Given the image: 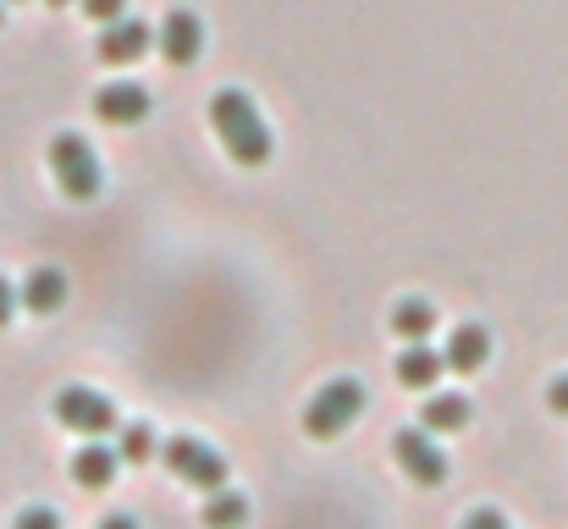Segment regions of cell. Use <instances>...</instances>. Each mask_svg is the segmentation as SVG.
Listing matches in <instances>:
<instances>
[{"instance_id":"1","label":"cell","mask_w":568,"mask_h":529,"mask_svg":"<svg viewBox=\"0 0 568 529\" xmlns=\"http://www.w3.org/2000/svg\"><path fill=\"white\" fill-rule=\"evenodd\" d=\"M210 128L221 139V150L237 161V166H265L276 155V133L265 128L260 105L243 94V89H215L210 100Z\"/></svg>"},{"instance_id":"2","label":"cell","mask_w":568,"mask_h":529,"mask_svg":"<svg viewBox=\"0 0 568 529\" xmlns=\"http://www.w3.org/2000/svg\"><path fill=\"white\" fill-rule=\"evenodd\" d=\"M359 414H365V386H359L354 375H337V380H326V386L310 397L304 430H310L315 441H332V436H343Z\"/></svg>"},{"instance_id":"3","label":"cell","mask_w":568,"mask_h":529,"mask_svg":"<svg viewBox=\"0 0 568 529\" xmlns=\"http://www.w3.org/2000/svg\"><path fill=\"white\" fill-rule=\"evenodd\" d=\"M50 176H55V187H61L67 199L83 204V199L100 193L105 166H100V155H94L89 139H78V133H55V139H50Z\"/></svg>"},{"instance_id":"4","label":"cell","mask_w":568,"mask_h":529,"mask_svg":"<svg viewBox=\"0 0 568 529\" xmlns=\"http://www.w3.org/2000/svg\"><path fill=\"white\" fill-rule=\"evenodd\" d=\"M161 458H166V469H172L183 486H199V491H221V486H226V458H221L210 441H199V436H172V441L161 447Z\"/></svg>"},{"instance_id":"5","label":"cell","mask_w":568,"mask_h":529,"mask_svg":"<svg viewBox=\"0 0 568 529\" xmlns=\"http://www.w3.org/2000/svg\"><path fill=\"white\" fill-rule=\"evenodd\" d=\"M55 419L78 436H111L116 430V403L94 386H61L55 391Z\"/></svg>"},{"instance_id":"6","label":"cell","mask_w":568,"mask_h":529,"mask_svg":"<svg viewBox=\"0 0 568 529\" xmlns=\"http://www.w3.org/2000/svg\"><path fill=\"white\" fill-rule=\"evenodd\" d=\"M392 458L403 464V475H408L414 486H442L447 469H453L447 452H442L425 430H397V436H392Z\"/></svg>"},{"instance_id":"7","label":"cell","mask_w":568,"mask_h":529,"mask_svg":"<svg viewBox=\"0 0 568 529\" xmlns=\"http://www.w3.org/2000/svg\"><path fill=\"white\" fill-rule=\"evenodd\" d=\"M94 116L111 122V128H139V122L150 116V89L116 78V83H105V89L94 94Z\"/></svg>"},{"instance_id":"8","label":"cell","mask_w":568,"mask_h":529,"mask_svg":"<svg viewBox=\"0 0 568 529\" xmlns=\"http://www.w3.org/2000/svg\"><path fill=\"white\" fill-rule=\"evenodd\" d=\"M155 44H161V55L172 61V67H189L199 61V50H204V22H199V11H166V22H161V33H155Z\"/></svg>"},{"instance_id":"9","label":"cell","mask_w":568,"mask_h":529,"mask_svg":"<svg viewBox=\"0 0 568 529\" xmlns=\"http://www.w3.org/2000/svg\"><path fill=\"white\" fill-rule=\"evenodd\" d=\"M150 44H155L150 22H139V17H116V22H105V33H100V61L128 67V61H139Z\"/></svg>"},{"instance_id":"10","label":"cell","mask_w":568,"mask_h":529,"mask_svg":"<svg viewBox=\"0 0 568 529\" xmlns=\"http://www.w3.org/2000/svg\"><path fill=\"white\" fill-rule=\"evenodd\" d=\"M116 464H122V452L105 447V436H89V441L72 452V480H78L83 491H100V486L116 480Z\"/></svg>"},{"instance_id":"11","label":"cell","mask_w":568,"mask_h":529,"mask_svg":"<svg viewBox=\"0 0 568 529\" xmlns=\"http://www.w3.org/2000/svg\"><path fill=\"white\" fill-rule=\"evenodd\" d=\"M442 369H447V353H436L430 343H408V348L397 353V364H392V375L403 386H414V391H430L442 380Z\"/></svg>"},{"instance_id":"12","label":"cell","mask_w":568,"mask_h":529,"mask_svg":"<svg viewBox=\"0 0 568 529\" xmlns=\"http://www.w3.org/2000/svg\"><path fill=\"white\" fill-rule=\"evenodd\" d=\"M61 304H67V276H61L55 265L28 271V282H22V309H33V315H55Z\"/></svg>"},{"instance_id":"13","label":"cell","mask_w":568,"mask_h":529,"mask_svg":"<svg viewBox=\"0 0 568 529\" xmlns=\"http://www.w3.org/2000/svg\"><path fill=\"white\" fill-rule=\"evenodd\" d=\"M486 353H491V332H486V326H475V321H469V326H458V332L447 337V364H453V369H464V375H469V369H480V364H486Z\"/></svg>"},{"instance_id":"14","label":"cell","mask_w":568,"mask_h":529,"mask_svg":"<svg viewBox=\"0 0 568 529\" xmlns=\"http://www.w3.org/2000/svg\"><path fill=\"white\" fill-rule=\"evenodd\" d=\"M430 326H436V309H430L425 298H397V304H392V332H397L403 343H425Z\"/></svg>"},{"instance_id":"15","label":"cell","mask_w":568,"mask_h":529,"mask_svg":"<svg viewBox=\"0 0 568 529\" xmlns=\"http://www.w3.org/2000/svg\"><path fill=\"white\" fill-rule=\"evenodd\" d=\"M243 525H248V497L232 491V486L210 491V502H204V529H243Z\"/></svg>"},{"instance_id":"16","label":"cell","mask_w":568,"mask_h":529,"mask_svg":"<svg viewBox=\"0 0 568 529\" xmlns=\"http://www.w3.org/2000/svg\"><path fill=\"white\" fill-rule=\"evenodd\" d=\"M469 397L464 391H442V397H425V430H464L469 425Z\"/></svg>"},{"instance_id":"17","label":"cell","mask_w":568,"mask_h":529,"mask_svg":"<svg viewBox=\"0 0 568 529\" xmlns=\"http://www.w3.org/2000/svg\"><path fill=\"white\" fill-rule=\"evenodd\" d=\"M116 452H122L128 464H150V458H155V430H150V425H128Z\"/></svg>"},{"instance_id":"18","label":"cell","mask_w":568,"mask_h":529,"mask_svg":"<svg viewBox=\"0 0 568 529\" xmlns=\"http://www.w3.org/2000/svg\"><path fill=\"white\" fill-rule=\"evenodd\" d=\"M11 529H61V519H55V508H22L17 519H11Z\"/></svg>"},{"instance_id":"19","label":"cell","mask_w":568,"mask_h":529,"mask_svg":"<svg viewBox=\"0 0 568 529\" xmlns=\"http://www.w3.org/2000/svg\"><path fill=\"white\" fill-rule=\"evenodd\" d=\"M94 22H116V17H128V0H78Z\"/></svg>"},{"instance_id":"20","label":"cell","mask_w":568,"mask_h":529,"mask_svg":"<svg viewBox=\"0 0 568 529\" xmlns=\"http://www.w3.org/2000/svg\"><path fill=\"white\" fill-rule=\"evenodd\" d=\"M458 529H508V519H503L497 508H475V513H469Z\"/></svg>"},{"instance_id":"21","label":"cell","mask_w":568,"mask_h":529,"mask_svg":"<svg viewBox=\"0 0 568 529\" xmlns=\"http://www.w3.org/2000/svg\"><path fill=\"white\" fill-rule=\"evenodd\" d=\"M17 304H22V287H11V282L0 276V326H6V321L17 315Z\"/></svg>"},{"instance_id":"22","label":"cell","mask_w":568,"mask_h":529,"mask_svg":"<svg viewBox=\"0 0 568 529\" xmlns=\"http://www.w3.org/2000/svg\"><path fill=\"white\" fill-rule=\"evenodd\" d=\"M547 403H552L558 414H568V369L558 375V380H552V386H547Z\"/></svg>"},{"instance_id":"23","label":"cell","mask_w":568,"mask_h":529,"mask_svg":"<svg viewBox=\"0 0 568 529\" xmlns=\"http://www.w3.org/2000/svg\"><path fill=\"white\" fill-rule=\"evenodd\" d=\"M100 529H139V519H128V513H111Z\"/></svg>"},{"instance_id":"24","label":"cell","mask_w":568,"mask_h":529,"mask_svg":"<svg viewBox=\"0 0 568 529\" xmlns=\"http://www.w3.org/2000/svg\"><path fill=\"white\" fill-rule=\"evenodd\" d=\"M50 6H67V0H50Z\"/></svg>"},{"instance_id":"25","label":"cell","mask_w":568,"mask_h":529,"mask_svg":"<svg viewBox=\"0 0 568 529\" xmlns=\"http://www.w3.org/2000/svg\"><path fill=\"white\" fill-rule=\"evenodd\" d=\"M0 17H6V0H0Z\"/></svg>"}]
</instances>
